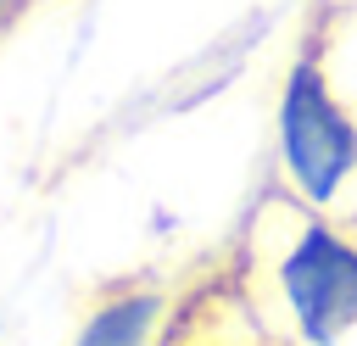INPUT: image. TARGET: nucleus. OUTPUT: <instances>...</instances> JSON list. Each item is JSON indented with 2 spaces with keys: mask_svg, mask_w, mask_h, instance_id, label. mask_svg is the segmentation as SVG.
<instances>
[{
  "mask_svg": "<svg viewBox=\"0 0 357 346\" xmlns=\"http://www.w3.org/2000/svg\"><path fill=\"white\" fill-rule=\"evenodd\" d=\"M162 324H167V296L156 285H112L84 307L73 346H156Z\"/></svg>",
  "mask_w": 357,
  "mask_h": 346,
  "instance_id": "7ed1b4c3",
  "label": "nucleus"
},
{
  "mask_svg": "<svg viewBox=\"0 0 357 346\" xmlns=\"http://www.w3.org/2000/svg\"><path fill=\"white\" fill-rule=\"evenodd\" d=\"M17 11H22V0H0V33H6V22H11Z\"/></svg>",
  "mask_w": 357,
  "mask_h": 346,
  "instance_id": "39448f33",
  "label": "nucleus"
},
{
  "mask_svg": "<svg viewBox=\"0 0 357 346\" xmlns=\"http://www.w3.org/2000/svg\"><path fill=\"white\" fill-rule=\"evenodd\" d=\"M279 162L312 212H329L357 179V112L335 95L318 22L279 84Z\"/></svg>",
  "mask_w": 357,
  "mask_h": 346,
  "instance_id": "f257e3e1",
  "label": "nucleus"
},
{
  "mask_svg": "<svg viewBox=\"0 0 357 346\" xmlns=\"http://www.w3.org/2000/svg\"><path fill=\"white\" fill-rule=\"evenodd\" d=\"M156 346H268L257 335H240V329H223V324H201V318H178Z\"/></svg>",
  "mask_w": 357,
  "mask_h": 346,
  "instance_id": "20e7f679",
  "label": "nucleus"
},
{
  "mask_svg": "<svg viewBox=\"0 0 357 346\" xmlns=\"http://www.w3.org/2000/svg\"><path fill=\"white\" fill-rule=\"evenodd\" d=\"M273 290L307 346H335L357 329V234L307 212L273 257Z\"/></svg>",
  "mask_w": 357,
  "mask_h": 346,
  "instance_id": "f03ea898",
  "label": "nucleus"
}]
</instances>
